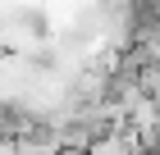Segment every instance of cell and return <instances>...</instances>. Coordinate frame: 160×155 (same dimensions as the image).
<instances>
[{
	"instance_id": "cell-1",
	"label": "cell",
	"mask_w": 160,
	"mask_h": 155,
	"mask_svg": "<svg viewBox=\"0 0 160 155\" xmlns=\"http://www.w3.org/2000/svg\"><path fill=\"white\" fill-rule=\"evenodd\" d=\"M137 91H142V100H151L160 109V64H151V69L137 73Z\"/></svg>"
},
{
	"instance_id": "cell-2",
	"label": "cell",
	"mask_w": 160,
	"mask_h": 155,
	"mask_svg": "<svg viewBox=\"0 0 160 155\" xmlns=\"http://www.w3.org/2000/svg\"><path fill=\"white\" fill-rule=\"evenodd\" d=\"M151 155H160V146H156V151H151Z\"/></svg>"
}]
</instances>
